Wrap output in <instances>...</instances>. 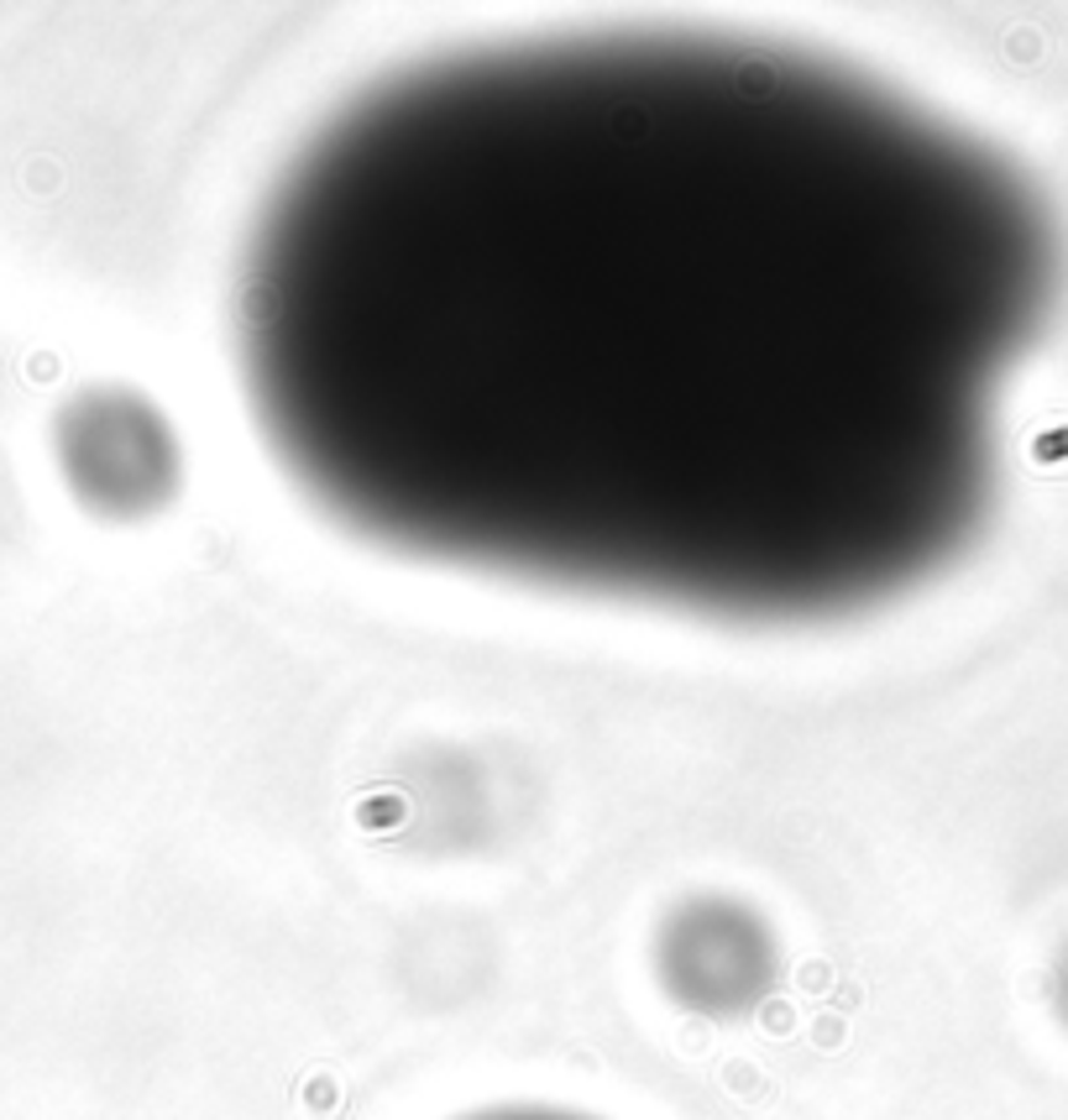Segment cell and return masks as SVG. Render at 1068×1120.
Returning <instances> with one entry per match:
<instances>
[{
  "label": "cell",
  "mask_w": 1068,
  "mask_h": 1120,
  "mask_svg": "<svg viewBox=\"0 0 1068 1120\" xmlns=\"http://www.w3.org/2000/svg\"><path fill=\"white\" fill-rule=\"evenodd\" d=\"M1053 289L1042 194L912 94L760 37L550 31L330 111L246 231L237 330L346 530L791 623L958 556Z\"/></svg>",
  "instance_id": "6da1fadb"
},
{
  "label": "cell",
  "mask_w": 1068,
  "mask_h": 1120,
  "mask_svg": "<svg viewBox=\"0 0 1068 1120\" xmlns=\"http://www.w3.org/2000/svg\"><path fill=\"white\" fill-rule=\"evenodd\" d=\"M476 1120H576V1116H550V1110H498V1116H476Z\"/></svg>",
  "instance_id": "7a4b0ae2"
}]
</instances>
